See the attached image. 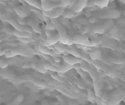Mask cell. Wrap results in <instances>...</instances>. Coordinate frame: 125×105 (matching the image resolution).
<instances>
[{"label": "cell", "mask_w": 125, "mask_h": 105, "mask_svg": "<svg viewBox=\"0 0 125 105\" xmlns=\"http://www.w3.org/2000/svg\"><path fill=\"white\" fill-rule=\"evenodd\" d=\"M51 20L55 26L56 29L58 31L59 42L64 45H67L69 39V35H68L65 29L58 18L51 19Z\"/></svg>", "instance_id": "cell-1"}, {"label": "cell", "mask_w": 125, "mask_h": 105, "mask_svg": "<svg viewBox=\"0 0 125 105\" xmlns=\"http://www.w3.org/2000/svg\"><path fill=\"white\" fill-rule=\"evenodd\" d=\"M72 38L73 42L74 44L88 47L93 46L94 45L87 37L82 35H75Z\"/></svg>", "instance_id": "cell-2"}, {"label": "cell", "mask_w": 125, "mask_h": 105, "mask_svg": "<svg viewBox=\"0 0 125 105\" xmlns=\"http://www.w3.org/2000/svg\"><path fill=\"white\" fill-rule=\"evenodd\" d=\"M121 13L117 10H111L107 11L99 15V17L103 19H117L120 18Z\"/></svg>", "instance_id": "cell-3"}, {"label": "cell", "mask_w": 125, "mask_h": 105, "mask_svg": "<svg viewBox=\"0 0 125 105\" xmlns=\"http://www.w3.org/2000/svg\"><path fill=\"white\" fill-rule=\"evenodd\" d=\"M87 0L77 1L71 8V10L74 13H79L87 6Z\"/></svg>", "instance_id": "cell-4"}, {"label": "cell", "mask_w": 125, "mask_h": 105, "mask_svg": "<svg viewBox=\"0 0 125 105\" xmlns=\"http://www.w3.org/2000/svg\"><path fill=\"white\" fill-rule=\"evenodd\" d=\"M59 3L51 2L49 0H41V6L42 11L49 12L56 8L59 7Z\"/></svg>", "instance_id": "cell-5"}, {"label": "cell", "mask_w": 125, "mask_h": 105, "mask_svg": "<svg viewBox=\"0 0 125 105\" xmlns=\"http://www.w3.org/2000/svg\"><path fill=\"white\" fill-rule=\"evenodd\" d=\"M63 58L66 63L72 66H73L75 64L80 63L83 62V60L81 58L76 57L73 56L66 55L64 56Z\"/></svg>", "instance_id": "cell-6"}, {"label": "cell", "mask_w": 125, "mask_h": 105, "mask_svg": "<svg viewBox=\"0 0 125 105\" xmlns=\"http://www.w3.org/2000/svg\"><path fill=\"white\" fill-rule=\"evenodd\" d=\"M64 10L62 8H56L49 12V18L51 19L58 18L62 15Z\"/></svg>", "instance_id": "cell-7"}, {"label": "cell", "mask_w": 125, "mask_h": 105, "mask_svg": "<svg viewBox=\"0 0 125 105\" xmlns=\"http://www.w3.org/2000/svg\"><path fill=\"white\" fill-rule=\"evenodd\" d=\"M59 41V34H52L50 37H47L46 39V42L50 46L54 45L57 44Z\"/></svg>", "instance_id": "cell-8"}, {"label": "cell", "mask_w": 125, "mask_h": 105, "mask_svg": "<svg viewBox=\"0 0 125 105\" xmlns=\"http://www.w3.org/2000/svg\"><path fill=\"white\" fill-rule=\"evenodd\" d=\"M17 14L21 18H25L27 16V13L24 8L21 7H16L14 9Z\"/></svg>", "instance_id": "cell-9"}, {"label": "cell", "mask_w": 125, "mask_h": 105, "mask_svg": "<svg viewBox=\"0 0 125 105\" xmlns=\"http://www.w3.org/2000/svg\"><path fill=\"white\" fill-rule=\"evenodd\" d=\"M92 33L103 34L105 31V29L103 26L97 25L94 26L91 28Z\"/></svg>", "instance_id": "cell-10"}, {"label": "cell", "mask_w": 125, "mask_h": 105, "mask_svg": "<svg viewBox=\"0 0 125 105\" xmlns=\"http://www.w3.org/2000/svg\"><path fill=\"white\" fill-rule=\"evenodd\" d=\"M109 1V0H95L93 1V2L94 5H96L99 8L103 9L108 6Z\"/></svg>", "instance_id": "cell-11"}, {"label": "cell", "mask_w": 125, "mask_h": 105, "mask_svg": "<svg viewBox=\"0 0 125 105\" xmlns=\"http://www.w3.org/2000/svg\"><path fill=\"white\" fill-rule=\"evenodd\" d=\"M43 67L44 69L46 70H50L53 72H58V71L59 68L56 67L55 66L52 65L51 64L49 63H44L43 64Z\"/></svg>", "instance_id": "cell-12"}, {"label": "cell", "mask_w": 125, "mask_h": 105, "mask_svg": "<svg viewBox=\"0 0 125 105\" xmlns=\"http://www.w3.org/2000/svg\"><path fill=\"white\" fill-rule=\"evenodd\" d=\"M25 2L29 5H31L35 8V9L39 10H42L41 3L39 2L38 0H25Z\"/></svg>", "instance_id": "cell-13"}, {"label": "cell", "mask_w": 125, "mask_h": 105, "mask_svg": "<svg viewBox=\"0 0 125 105\" xmlns=\"http://www.w3.org/2000/svg\"><path fill=\"white\" fill-rule=\"evenodd\" d=\"M73 68V66L69 65L65 63V64H64L63 65H62L61 67H59L58 72L64 73L66 72L69 70Z\"/></svg>", "instance_id": "cell-14"}, {"label": "cell", "mask_w": 125, "mask_h": 105, "mask_svg": "<svg viewBox=\"0 0 125 105\" xmlns=\"http://www.w3.org/2000/svg\"><path fill=\"white\" fill-rule=\"evenodd\" d=\"M66 51H67L68 53H71L73 56L76 57L80 58L81 57V54L79 53L77 50L71 48L67 47L66 49Z\"/></svg>", "instance_id": "cell-15"}, {"label": "cell", "mask_w": 125, "mask_h": 105, "mask_svg": "<svg viewBox=\"0 0 125 105\" xmlns=\"http://www.w3.org/2000/svg\"><path fill=\"white\" fill-rule=\"evenodd\" d=\"M110 29H111L110 31V34L111 36L115 39H118V38H119V36H118L119 33L118 28L116 26H114V27Z\"/></svg>", "instance_id": "cell-16"}, {"label": "cell", "mask_w": 125, "mask_h": 105, "mask_svg": "<svg viewBox=\"0 0 125 105\" xmlns=\"http://www.w3.org/2000/svg\"><path fill=\"white\" fill-rule=\"evenodd\" d=\"M62 16L63 18H67V19L72 18L75 16V13H74L71 10H68L66 11L64 10Z\"/></svg>", "instance_id": "cell-17"}, {"label": "cell", "mask_w": 125, "mask_h": 105, "mask_svg": "<svg viewBox=\"0 0 125 105\" xmlns=\"http://www.w3.org/2000/svg\"><path fill=\"white\" fill-rule=\"evenodd\" d=\"M39 50L41 52L47 55H52V52L49 49L45 46H42L41 44L39 45Z\"/></svg>", "instance_id": "cell-18"}, {"label": "cell", "mask_w": 125, "mask_h": 105, "mask_svg": "<svg viewBox=\"0 0 125 105\" xmlns=\"http://www.w3.org/2000/svg\"><path fill=\"white\" fill-rule=\"evenodd\" d=\"M53 46L54 48L57 50V51L60 52H64L66 51L67 46L61 43H57V44H54Z\"/></svg>", "instance_id": "cell-19"}, {"label": "cell", "mask_w": 125, "mask_h": 105, "mask_svg": "<svg viewBox=\"0 0 125 105\" xmlns=\"http://www.w3.org/2000/svg\"><path fill=\"white\" fill-rule=\"evenodd\" d=\"M101 53L99 50H95L90 53V57L93 60L99 59L101 57Z\"/></svg>", "instance_id": "cell-20"}, {"label": "cell", "mask_w": 125, "mask_h": 105, "mask_svg": "<svg viewBox=\"0 0 125 105\" xmlns=\"http://www.w3.org/2000/svg\"><path fill=\"white\" fill-rule=\"evenodd\" d=\"M14 34L18 37L21 38H29V35L28 33L15 32L14 33Z\"/></svg>", "instance_id": "cell-21"}, {"label": "cell", "mask_w": 125, "mask_h": 105, "mask_svg": "<svg viewBox=\"0 0 125 105\" xmlns=\"http://www.w3.org/2000/svg\"><path fill=\"white\" fill-rule=\"evenodd\" d=\"M45 29L46 30L49 31H54L56 29L54 25L52 22H50V21L47 22L45 26Z\"/></svg>", "instance_id": "cell-22"}, {"label": "cell", "mask_w": 125, "mask_h": 105, "mask_svg": "<svg viewBox=\"0 0 125 105\" xmlns=\"http://www.w3.org/2000/svg\"><path fill=\"white\" fill-rule=\"evenodd\" d=\"M59 21L61 23H62V25L67 27L68 28H70V24L69 22L68 21V19L62 18L59 20Z\"/></svg>", "instance_id": "cell-23"}, {"label": "cell", "mask_w": 125, "mask_h": 105, "mask_svg": "<svg viewBox=\"0 0 125 105\" xmlns=\"http://www.w3.org/2000/svg\"><path fill=\"white\" fill-rule=\"evenodd\" d=\"M114 26V21L112 20H108L107 21L104 25L103 26L105 29H111Z\"/></svg>", "instance_id": "cell-24"}, {"label": "cell", "mask_w": 125, "mask_h": 105, "mask_svg": "<svg viewBox=\"0 0 125 105\" xmlns=\"http://www.w3.org/2000/svg\"><path fill=\"white\" fill-rule=\"evenodd\" d=\"M70 3V0H61L59 2V7L64 9V8L69 6Z\"/></svg>", "instance_id": "cell-25"}, {"label": "cell", "mask_w": 125, "mask_h": 105, "mask_svg": "<svg viewBox=\"0 0 125 105\" xmlns=\"http://www.w3.org/2000/svg\"><path fill=\"white\" fill-rule=\"evenodd\" d=\"M23 99H24L23 95L22 94H20L16 97L15 98V101L17 103H20L23 101Z\"/></svg>", "instance_id": "cell-26"}, {"label": "cell", "mask_w": 125, "mask_h": 105, "mask_svg": "<svg viewBox=\"0 0 125 105\" xmlns=\"http://www.w3.org/2000/svg\"><path fill=\"white\" fill-rule=\"evenodd\" d=\"M36 69L38 70V71H39L40 72L42 73H45L47 72L43 66V64H39L36 67Z\"/></svg>", "instance_id": "cell-27"}, {"label": "cell", "mask_w": 125, "mask_h": 105, "mask_svg": "<svg viewBox=\"0 0 125 105\" xmlns=\"http://www.w3.org/2000/svg\"><path fill=\"white\" fill-rule=\"evenodd\" d=\"M78 21L79 23L83 25H88L87 20L84 18H79L78 19Z\"/></svg>", "instance_id": "cell-28"}, {"label": "cell", "mask_w": 125, "mask_h": 105, "mask_svg": "<svg viewBox=\"0 0 125 105\" xmlns=\"http://www.w3.org/2000/svg\"><path fill=\"white\" fill-rule=\"evenodd\" d=\"M8 64L6 61L2 60H0V67L2 68H5L8 66Z\"/></svg>", "instance_id": "cell-29"}, {"label": "cell", "mask_w": 125, "mask_h": 105, "mask_svg": "<svg viewBox=\"0 0 125 105\" xmlns=\"http://www.w3.org/2000/svg\"><path fill=\"white\" fill-rule=\"evenodd\" d=\"M35 84L37 86L41 87V88H44L45 87V84L43 83L42 82L40 81L35 82Z\"/></svg>", "instance_id": "cell-30"}, {"label": "cell", "mask_w": 125, "mask_h": 105, "mask_svg": "<svg viewBox=\"0 0 125 105\" xmlns=\"http://www.w3.org/2000/svg\"><path fill=\"white\" fill-rule=\"evenodd\" d=\"M51 75L52 77L56 80H59V81L60 80V79L59 78V76H58V75L56 74L55 73H52Z\"/></svg>", "instance_id": "cell-31"}, {"label": "cell", "mask_w": 125, "mask_h": 105, "mask_svg": "<svg viewBox=\"0 0 125 105\" xmlns=\"http://www.w3.org/2000/svg\"><path fill=\"white\" fill-rule=\"evenodd\" d=\"M77 71H78V72L79 73V74L81 75V77H85V72H83L82 70H81L80 69H78Z\"/></svg>", "instance_id": "cell-32"}, {"label": "cell", "mask_w": 125, "mask_h": 105, "mask_svg": "<svg viewBox=\"0 0 125 105\" xmlns=\"http://www.w3.org/2000/svg\"><path fill=\"white\" fill-rule=\"evenodd\" d=\"M88 21L89 23H94L96 22L97 20L95 18H91L88 19Z\"/></svg>", "instance_id": "cell-33"}, {"label": "cell", "mask_w": 125, "mask_h": 105, "mask_svg": "<svg viewBox=\"0 0 125 105\" xmlns=\"http://www.w3.org/2000/svg\"><path fill=\"white\" fill-rule=\"evenodd\" d=\"M53 59L55 62L57 63H60L61 61V59L57 57H55L53 58Z\"/></svg>", "instance_id": "cell-34"}, {"label": "cell", "mask_w": 125, "mask_h": 105, "mask_svg": "<svg viewBox=\"0 0 125 105\" xmlns=\"http://www.w3.org/2000/svg\"><path fill=\"white\" fill-rule=\"evenodd\" d=\"M70 105H78L77 103H75V102H72L70 103Z\"/></svg>", "instance_id": "cell-35"}]
</instances>
